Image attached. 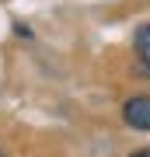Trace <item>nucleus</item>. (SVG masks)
<instances>
[{"label": "nucleus", "mask_w": 150, "mask_h": 157, "mask_svg": "<svg viewBox=\"0 0 150 157\" xmlns=\"http://www.w3.org/2000/svg\"><path fill=\"white\" fill-rule=\"evenodd\" d=\"M122 122L136 133H150V94H136L122 105Z\"/></svg>", "instance_id": "obj_1"}, {"label": "nucleus", "mask_w": 150, "mask_h": 157, "mask_svg": "<svg viewBox=\"0 0 150 157\" xmlns=\"http://www.w3.org/2000/svg\"><path fill=\"white\" fill-rule=\"evenodd\" d=\"M133 49H136V59H140L143 77H150V25H140V28H136V35H133Z\"/></svg>", "instance_id": "obj_2"}]
</instances>
